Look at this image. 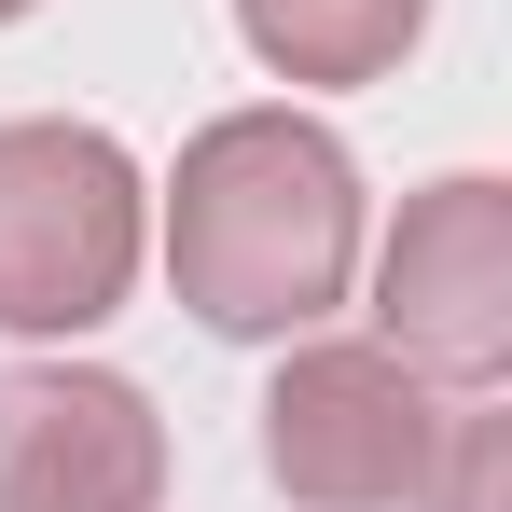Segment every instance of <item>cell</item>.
<instances>
[{"label": "cell", "instance_id": "cell-3", "mask_svg": "<svg viewBox=\"0 0 512 512\" xmlns=\"http://www.w3.org/2000/svg\"><path fill=\"white\" fill-rule=\"evenodd\" d=\"M429 443H443V402L416 360L291 333L277 388H263V485L291 512H402L429 485Z\"/></svg>", "mask_w": 512, "mask_h": 512}, {"label": "cell", "instance_id": "cell-6", "mask_svg": "<svg viewBox=\"0 0 512 512\" xmlns=\"http://www.w3.org/2000/svg\"><path fill=\"white\" fill-rule=\"evenodd\" d=\"M429 0H236V42H250L277 84H388L416 56Z\"/></svg>", "mask_w": 512, "mask_h": 512}, {"label": "cell", "instance_id": "cell-4", "mask_svg": "<svg viewBox=\"0 0 512 512\" xmlns=\"http://www.w3.org/2000/svg\"><path fill=\"white\" fill-rule=\"evenodd\" d=\"M374 346L416 360L429 388H499L512 374V180L457 167L402 194L374 250Z\"/></svg>", "mask_w": 512, "mask_h": 512}, {"label": "cell", "instance_id": "cell-5", "mask_svg": "<svg viewBox=\"0 0 512 512\" xmlns=\"http://www.w3.org/2000/svg\"><path fill=\"white\" fill-rule=\"evenodd\" d=\"M167 499V416L97 360H14L0 374V512H153Z\"/></svg>", "mask_w": 512, "mask_h": 512}, {"label": "cell", "instance_id": "cell-2", "mask_svg": "<svg viewBox=\"0 0 512 512\" xmlns=\"http://www.w3.org/2000/svg\"><path fill=\"white\" fill-rule=\"evenodd\" d=\"M139 250H153V180L111 125H70V111L0 125V333H97L139 291Z\"/></svg>", "mask_w": 512, "mask_h": 512}, {"label": "cell", "instance_id": "cell-8", "mask_svg": "<svg viewBox=\"0 0 512 512\" xmlns=\"http://www.w3.org/2000/svg\"><path fill=\"white\" fill-rule=\"evenodd\" d=\"M14 14H42V0H0V28H14Z\"/></svg>", "mask_w": 512, "mask_h": 512}, {"label": "cell", "instance_id": "cell-7", "mask_svg": "<svg viewBox=\"0 0 512 512\" xmlns=\"http://www.w3.org/2000/svg\"><path fill=\"white\" fill-rule=\"evenodd\" d=\"M402 512H512V429H499V416H443L429 485H416Z\"/></svg>", "mask_w": 512, "mask_h": 512}, {"label": "cell", "instance_id": "cell-1", "mask_svg": "<svg viewBox=\"0 0 512 512\" xmlns=\"http://www.w3.org/2000/svg\"><path fill=\"white\" fill-rule=\"evenodd\" d=\"M167 277L208 333L291 346L360 277V167L319 111H222L167 167Z\"/></svg>", "mask_w": 512, "mask_h": 512}]
</instances>
